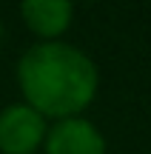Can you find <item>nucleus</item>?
<instances>
[{
	"label": "nucleus",
	"instance_id": "obj_1",
	"mask_svg": "<svg viewBox=\"0 0 151 154\" xmlns=\"http://www.w3.org/2000/svg\"><path fill=\"white\" fill-rule=\"evenodd\" d=\"M17 86L26 106H32L37 114L46 120H66L80 117V111L91 106L100 74L86 51L63 40H51L34 43L17 60Z\"/></svg>",
	"mask_w": 151,
	"mask_h": 154
},
{
	"label": "nucleus",
	"instance_id": "obj_2",
	"mask_svg": "<svg viewBox=\"0 0 151 154\" xmlns=\"http://www.w3.org/2000/svg\"><path fill=\"white\" fill-rule=\"evenodd\" d=\"M49 123L26 103H14L0 111V151L3 154H34L43 149Z\"/></svg>",
	"mask_w": 151,
	"mask_h": 154
},
{
	"label": "nucleus",
	"instance_id": "obj_3",
	"mask_svg": "<svg viewBox=\"0 0 151 154\" xmlns=\"http://www.w3.org/2000/svg\"><path fill=\"white\" fill-rule=\"evenodd\" d=\"M46 154H106V137L94 123L83 117H66L49 126L43 140Z\"/></svg>",
	"mask_w": 151,
	"mask_h": 154
},
{
	"label": "nucleus",
	"instance_id": "obj_4",
	"mask_svg": "<svg viewBox=\"0 0 151 154\" xmlns=\"http://www.w3.org/2000/svg\"><path fill=\"white\" fill-rule=\"evenodd\" d=\"M20 17L29 32L40 37V43H51L71 26L74 6L71 0H20Z\"/></svg>",
	"mask_w": 151,
	"mask_h": 154
},
{
	"label": "nucleus",
	"instance_id": "obj_5",
	"mask_svg": "<svg viewBox=\"0 0 151 154\" xmlns=\"http://www.w3.org/2000/svg\"><path fill=\"white\" fill-rule=\"evenodd\" d=\"M71 3H74V0H71Z\"/></svg>",
	"mask_w": 151,
	"mask_h": 154
}]
</instances>
